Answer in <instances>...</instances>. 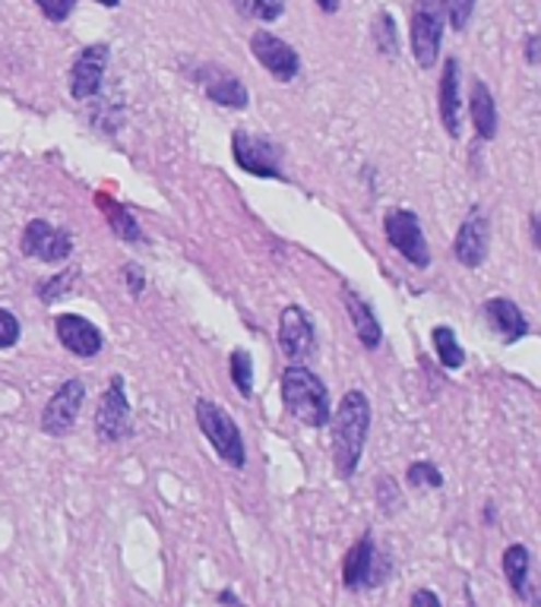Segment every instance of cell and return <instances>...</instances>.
Here are the masks:
<instances>
[{
    "label": "cell",
    "instance_id": "d6a6232c",
    "mask_svg": "<svg viewBox=\"0 0 541 607\" xmlns=\"http://www.w3.org/2000/svg\"><path fill=\"white\" fill-rule=\"evenodd\" d=\"M124 282H127V291H130L133 298H140L143 288H146V273H143V266L127 263V266H124Z\"/></svg>",
    "mask_w": 541,
    "mask_h": 607
},
{
    "label": "cell",
    "instance_id": "8d00e7d4",
    "mask_svg": "<svg viewBox=\"0 0 541 607\" xmlns=\"http://www.w3.org/2000/svg\"><path fill=\"white\" fill-rule=\"evenodd\" d=\"M317 7H320L324 13H336V10H339V0H317Z\"/></svg>",
    "mask_w": 541,
    "mask_h": 607
},
{
    "label": "cell",
    "instance_id": "603a6c76",
    "mask_svg": "<svg viewBox=\"0 0 541 607\" xmlns=\"http://www.w3.org/2000/svg\"><path fill=\"white\" fill-rule=\"evenodd\" d=\"M434 348H437V361L447 367V370H459L466 365V352L456 338L452 326H437L434 330Z\"/></svg>",
    "mask_w": 541,
    "mask_h": 607
},
{
    "label": "cell",
    "instance_id": "484cf974",
    "mask_svg": "<svg viewBox=\"0 0 541 607\" xmlns=\"http://www.w3.org/2000/svg\"><path fill=\"white\" fill-rule=\"evenodd\" d=\"M405 478H409V485L412 487H444V475H440V468H437L434 462H427V459L412 462L409 472H405Z\"/></svg>",
    "mask_w": 541,
    "mask_h": 607
},
{
    "label": "cell",
    "instance_id": "8992f818",
    "mask_svg": "<svg viewBox=\"0 0 541 607\" xmlns=\"http://www.w3.org/2000/svg\"><path fill=\"white\" fill-rule=\"evenodd\" d=\"M232 155L238 162L240 171L254 175V178H270V181H282L285 171H282V150L263 140V136H254V133H232Z\"/></svg>",
    "mask_w": 541,
    "mask_h": 607
},
{
    "label": "cell",
    "instance_id": "8fae6325",
    "mask_svg": "<svg viewBox=\"0 0 541 607\" xmlns=\"http://www.w3.org/2000/svg\"><path fill=\"white\" fill-rule=\"evenodd\" d=\"M250 51H254L257 63L270 73L272 80H279V83H292V80L298 76L301 70L298 51H295L289 41H282L279 35H272V32L267 29L254 32V38H250Z\"/></svg>",
    "mask_w": 541,
    "mask_h": 607
},
{
    "label": "cell",
    "instance_id": "4316f807",
    "mask_svg": "<svg viewBox=\"0 0 541 607\" xmlns=\"http://www.w3.org/2000/svg\"><path fill=\"white\" fill-rule=\"evenodd\" d=\"M440 7H444V20L456 32L466 29L469 20H472V13H475V0H440Z\"/></svg>",
    "mask_w": 541,
    "mask_h": 607
},
{
    "label": "cell",
    "instance_id": "f546056e",
    "mask_svg": "<svg viewBox=\"0 0 541 607\" xmlns=\"http://www.w3.org/2000/svg\"><path fill=\"white\" fill-rule=\"evenodd\" d=\"M377 503H380V510H384L387 516L402 507V493H399V487H396L392 478H377Z\"/></svg>",
    "mask_w": 541,
    "mask_h": 607
},
{
    "label": "cell",
    "instance_id": "74e56055",
    "mask_svg": "<svg viewBox=\"0 0 541 607\" xmlns=\"http://www.w3.org/2000/svg\"><path fill=\"white\" fill-rule=\"evenodd\" d=\"M529 225H532V241H536V247H539V243H541V238H539V215H532V218H529Z\"/></svg>",
    "mask_w": 541,
    "mask_h": 607
},
{
    "label": "cell",
    "instance_id": "3957f363",
    "mask_svg": "<svg viewBox=\"0 0 541 607\" xmlns=\"http://www.w3.org/2000/svg\"><path fill=\"white\" fill-rule=\"evenodd\" d=\"M197 425H200L203 437L210 440V447L225 465L244 468L247 453H244L240 430L238 425H235V418H232L222 405H215L210 398H200V402H197Z\"/></svg>",
    "mask_w": 541,
    "mask_h": 607
},
{
    "label": "cell",
    "instance_id": "d590c367",
    "mask_svg": "<svg viewBox=\"0 0 541 607\" xmlns=\"http://www.w3.org/2000/svg\"><path fill=\"white\" fill-rule=\"evenodd\" d=\"M219 605H228V607H244L238 602V598H235V592H222V595H219Z\"/></svg>",
    "mask_w": 541,
    "mask_h": 607
},
{
    "label": "cell",
    "instance_id": "cb8c5ba5",
    "mask_svg": "<svg viewBox=\"0 0 541 607\" xmlns=\"http://www.w3.org/2000/svg\"><path fill=\"white\" fill-rule=\"evenodd\" d=\"M228 370H232V383L240 395L254 393V358L247 348H235L232 352V361H228Z\"/></svg>",
    "mask_w": 541,
    "mask_h": 607
},
{
    "label": "cell",
    "instance_id": "1f68e13d",
    "mask_svg": "<svg viewBox=\"0 0 541 607\" xmlns=\"http://www.w3.org/2000/svg\"><path fill=\"white\" fill-rule=\"evenodd\" d=\"M35 7L45 13V20H51V23H63V20L73 13L77 0H35Z\"/></svg>",
    "mask_w": 541,
    "mask_h": 607
},
{
    "label": "cell",
    "instance_id": "d4e9b609",
    "mask_svg": "<svg viewBox=\"0 0 541 607\" xmlns=\"http://www.w3.org/2000/svg\"><path fill=\"white\" fill-rule=\"evenodd\" d=\"M238 13L257 20V23H272L285 13V0H232Z\"/></svg>",
    "mask_w": 541,
    "mask_h": 607
},
{
    "label": "cell",
    "instance_id": "83f0119b",
    "mask_svg": "<svg viewBox=\"0 0 541 607\" xmlns=\"http://www.w3.org/2000/svg\"><path fill=\"white\" fill-rule=\"evenodd\" d=\"M374 41H377L380 55H396V23L387 10L377 13V20H374Z\"/></svg>",
    "mask_w": 541,
    "mask_h": 607
},
{
    "label": "cell",
    "instance_id": "f35d334b",
    "mask_svg": "<svg viewBox=\"0 0 541 607\" xmlns=\"http://www.w3.org/2000/svg\"><path fill=\"white\" fill-rule=\"evenodd\" d=\"M98 3H102V7H118L120 0H98Z\"/></svg>",
    "mask_w": 541,
    "mask_h": 607
},
{
    "label": "cell",
    "instance_id": "7c38bea8",
    "mask_svg": "<svg viewBox=\"0 0 541 607\" xmlns=\"http://www.w3.org/2000/svg\"><path fill=\"white\" fill-rule=\"evenodd\" d=\"M23 253L42 263H63L73 253V238L45 218H32L23 231Z\"/></svg>",
    "mask_w": 541,
    "mask_h": 607
},
{
    "label": "cell",
    "instance_id": "277c9868",
    "mask_svg": "<svg viewBox=\"0 0 541 607\" xmlns=\"http://www.w3.org/2000/svg\"><path fill=\"white\" fill-rule=\"evenodd\" d=\"M387 576H390V557H384L374 545V535L364 532L358 541L349 547V554L342 560V585L349 592H361V588L384 585Z\"/></svg>",
    "mask_w": 541,
    "mask_h": 607
},
{
    "label": "cell",
    "instance_id": "52a82bcc",
    "mask_svg": "<svg viewBox=\"0 0 541 607\" xmlns=\"http://www.w3.org/2000/svg\"><path fill=\"white\" fill-rule=\"evenodd\" d=\"M384 228H387L390 247L405 263H412L415 270H427L431 266V247L424 241L419 215L412 213V210H390L387 218H384Z\"/></svg>",
    "mask_w": 541,
    "mask_h": 607
},
{
    "label": "cell",
    "instance_id": "2e32d148",
    "mask_svg": "<svg viewBox=\"0 0 541 607\" xmlns=\"http://www.w3.org/2000/svg\"><path fill=\"white\" fill-rule=\"evenodd\" d=\"M437 111H440V123L447 127V133L459 136L462 133V95H459V61L456 58H447L440 70Z\"/></svg>",
    "mask_w": 541,
    "mask_h": 607
},
{
    "label": "cell",
    "instance_id": "9a60e30c",
    "mask_svg": "<svg viewBox=\"0 0 541 607\" xmlns=\"http://www.w3.org/2000/svg\"><path fill=\"white\" fill-rule=\"evenodd\" d=\"M55 330H58L60 345L77 358H95L105 345L102 330L80 313H60L55 320Z\"/></svg>",
    "mask_w": 541,
    "mask_h": 607
},
{
    "label": "cell",
    "instance_id": "4fadbf2b",
    "mask_svg": "<svg viewBox=\"0 0 541 607\" xmlns=\"http://www.w3.org/2000/svg\"><path fill=\"white\" fill-rule=\"evenodd\" d=\"M108 70V48L105 45H86L70 67V92L77 102H90L102 92Z\"/></svg>",
    "mask_w": 541,
    "mask_h": 607
},
{
    "label": "cell",
    "instance_id": "e0dca14e",
    "mask_svg": "<svg viewBox=\"0 0 541 607\" xmlns=\"http://www.w3.org/2000/svg\"><path fill=\"white\" fill-rule=\"evenodd\" d=\"M504 576L510 582L513 595L526 605H539L532 588V550L526 545H510L504 550Z\"/></svg>",
    "mask_w": 541,
    "mask_h": 607
},
{
    "label": "cell",
    "instance_id": "836d02e7",
    "mask_svg": "<svg viewBox=\"0 0 541 607\" xmlns=\"http://www.w3.org/2000/svg\"><path fill=\"white\" fill-rule=\"evenodd\" d=\"M412 607H444L440 605V595L431 592V588H415L412 595Z\"/></svg>",
    "mask_w": 541,
    "mask_h": 607
},
{
    "label": "cell",
    "instance_id": "ffe728a7",
    "mask_svg": "<svg viewBox=\"0 0 541 607\" xmlns=\"http://www.w3.org/2000/svg\"><path fill=\"white\" fill-rule=\"evenodd\" d=\"M469 118L475 123L481 140H494L497 136V105H494V95L491 90L475 80L472 83V98H469Z\"/></svg>",
    "mask_w": 541,
    "mask_h": 607
},
{
    "label": "cell",
    "instance_id": "9c48e42d",
    "mask_svg": "<svg viewBox=\"0 0 541 607\" xmlns=\"http://www.w3.org/2000/svg\"><path fill=\"white\" fill-rule=\"evenodd\" d=\"M279 348L289 361H307L317 352V330L314 320L301 310L298 304H289L279 313Z\"/></svg>",
    "mask_w": 541,
    "mask_h": 607
},
{
    "label": "cell",
    "instance_id": "e575fe53",
    "mask_svg": "<svg viewBox=\"0 0 541 607\" xmlns=\"http://www.w3.org/2000/svg\"><path fill=\"white\" fill-rule=\"evenodd\" d=\"M526 61L532 63V67L539 63V35H536V32H532L529 41H526Z\"/></svg>",
    "mask_w": 541,
    "mask_h": 607
},
{
    "label": "cell",
    "instance_id": "d6986e66",
    "mask_svg": "<svg viewBox=\"0 0 541 607\" xmlns=\"http://www.w3.org/2000/svg\"><path fill=\"white\" fill-rule=\"evenodd\" d=\"M342 295H345V310H349V317L355 323V335H358L361 345L364 348H380L384 330H380V320L374 317L371 304L364 301L352 285H342Z\"/></svg>",
    "mask_w": 541,
    "mask_h": 607
},
{
    "label": "cell",
    "instance_id": "44dd1931",
    "mask_svg": "<svg viewBox=\"0 0 541 607\" xmlns=\"http://www.w3.org/2000/svg\"><path fill=\"white\" fill-rule=\"evenodd\" d=\"M207 95H210L215 105H222V108H238V111H244L247 102H250L247 86H244L240 80H235V76H215L210 86H207Z\"/></svg>",
    "mask_w": 541,
    "mask_h": 607
},
{
    "label": "cell",
    "instance_id": "5b68a950",
    "mask_svg": "<svg viewBox=\"0 0 541 607\" xmlns=\"http://www.w3.org/2000/svg\"><path fill=\"white\" fill-rule=\"evenodd\" d=\"M444 7L440 0H415L412 7V58L419 67L431 70L440 61V45H444Z\"/></svg>",
    "mask_w": 541,
    "mask_h": 607
},
{
    "label": "cell",
    "instance_id": "7a4b0ae2",
    "mask_svg": "<svg viewBox=\"0 0 541 607\" xmlns=\"http://www.w3.org/2000/svg\"><path fill=\"white\" fill-rule=\"evenodd\" d=\"M282 402L285 408L307 427H327L332 415L330 390L324 386V380L307 370V367L292 365L282 373Z\"/></svg>",
    "mask_w": 541,
    "mask_h": 607
},
{
    "label": "cell",
    "instance_id": "ac0fdd59",
    "mask_svg": "<svg viewBox=\"0 0 541 607\" xmlns=\"http://www.w3.org/2000/svg\"><path fill=\"white\" fill-rule=\"evenodd\" d=\"M484 313H487L491 326L501 333V338H504L507 345H513V342H519V338L529 335V320H526V313L519 310V304L510 301V298H487V301H484Z\"/></svg>",
    "mask_w": 541,
    "mask_h": 607
},
{
    "label": "cell",
    "instance_id": "7402d4cb",
    "mask_svg": "<svg viewBox=\"0 0 541 607\" xmlns=\"http://www.w3.org/2000/svg\"><path fill=\"white\" fill-rule=\"evenodd\" d=\"M98 206H102V213L108 215V222H111L120 241H143L140 222L127 213V206H120L118 200H108V197H98Z\"/></svg>",
    "mask_w": 541,
    "mask_h": 607
},
{
    "label": "cell",
    "instance_id": "f1b7e54d",
    "mask_svg": "<svg viewBox=\"0 0 541 607\" xmlns=\"http://www.w3.org/2000/svg\"><path fill=\"white\" fill-rule=\"evenodd\" d=\"M73 282H77V270H67V273L51 275V278L42 282L38 295H42V301L45 304H55L58 301V295H67V291L73 288Z\"/></svg>",
    "mask_w": 541,
    "mask_h": 607
},
{
    "label": "cell",
    "instance_id": "30bf717a",
    "mask_svg": "<svg viewBox=\"0 0 541 607\" xmlns=\"http://www.w3.org/2000/svg\"><path fill=\"white\" fill-rule=\"evenodd\" d=\"M83 405H86V383H83L80 377L60 383V390L48 398V405H45V412H42V430H45L48 437L67 433L70 427L77 425Z\"/></svg>",
    "mask_w": 541,
    "mask_h": 607
},
{
    "label": "cell",
    "instance_id": "4dcf8cb0",
    "mask_svg": "<svg viewBox=\"0 0 541 607\" xmlns=\"http://www.w3.org/2000/svg\"><path fill=\"white\" fill-rule=\"evenodd\" d=\"M20 335H23V330H20V320H16L10 310H3V307H0V348H13V345L20 342Z\"/></svg>",
    "mask_w": 541,
    "mask_h": 607
},
{
    "label": "cell",
    "instance_id": "5bb4252c",
    "mask_svg": "<svg viewBox=\"0 0 541 607\" xmlns=\"http://www.w3.org/2000/svg\"><path fill=\"white\" fill-rule=\"evenodd\" d=\"M487 241H491V222H487V215L481 213V206H472L466 222L456 231L452 253L466 270H475L487 257Z\"/></svg>",
    "mask_w": 541,
    "mask_h": 607
},
{
    "label": "cell",
    "instance_id": "6da1fadb",
    "mask_svg": "<svg viewBox=\"0 0 541 607\" xmlns=\"http://www.w3.org/2000/svg\"><path fill=\"white\" fill-rule=\"evenodd\" d=\"M332 425V462L339 478H352L358 472L361 453L367 443L371 427V402L361 390H349L342 395L339 408L330 415Z\"/></svg>",
    "mask_w": 541,
    "mask_h": 607
},
{
    "label": "cell",
    "instance_id": "ba28073f",
    "mask_svg": "<svg viewBox=\"0 0 541 607\" xmlns=\"http://www.w3.org/2000/svg\"><path fill=\"white\" fill-rule=\"evenodd\" d=\"M95 430L105 443H120L133 433V408L124 393V377H115L95 408Z\"/></svg>",
    "mask_w": 541,
    "mask_h": 607
}]
</instances>
